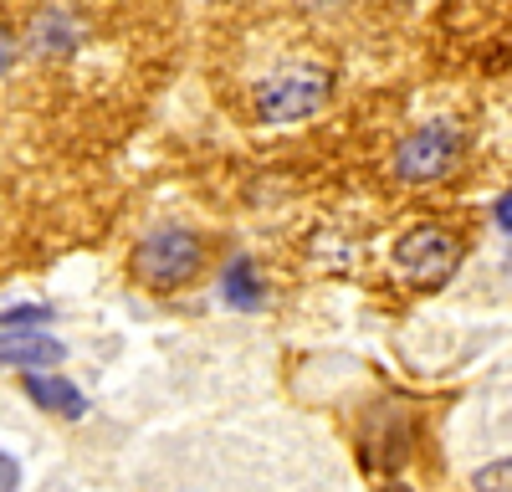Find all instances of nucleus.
<instances>
[{"instance_id":"nucleus-14","label":"nucleus","mask_w":512,"mask_h":492,"mask_svg":"<svg viewBox=\"0 0 512 492\" xmlns=\"http://www.w3.org/2000/svg\"><path fill=\"white\" fill-rule=\"evenodd\" d=\"M492 221H497V231H507L512 236V190L497 200V211H492Z\"/></svg>"},{"instance_id":"nucleus-10","label":"nucleus","mask_w":512,"mask_h":492,"mask_svg":"<svg viewBox=\"0 0 512 492\" xmlns=\"http://www.w3.org/2000/svg\"><path fill=\"white\" fill-rule=\"evenodd\" d=\"M52 303H6L0 308V328H47Z\"/></svg>"},{"instance_id":"nucleus-1","label":"nucleus","mask_w":512,"mask_h":492,"mask_svg":"<svg viewBox=\"0 0 512 492\" xmlns=\"http://www.w3.org/2000/svg\"><path fill=\"white\" fill-rule=\"evenodd\" d=\"M333 88H338L333 67H323L313 57L277 62L251 82V118L256 123H308L313 113L328 108Z\"/></svg>"},{"instance_id":"nucleus-3","label":"nucleus","mask_w":512,"mask_h":492,"mask_svg":"<svg viewBox=\"0 0 512 492\" xmlns=\"http://www.w3.org/2000/svg\"><path fill=\"white\" fill-rule=\"evenodd\" d=\"M466 154V134H461V123H420L415 134H405L395 144V159H390V170L400 185H441L451 180V170L461 164Z\"/></svg>"},{"instance_id":"nucleus-6","label":"nucleus","mask_w":512,"mask_h":492,"mask_svg":"<svg viewBox=\"0 0 512 492\" xmlns=\"http://www.w3.org/2000/svg\"><path fill=\"white\" fill-rule=\"evenodd\" d=\"M415 451V421L400 405H374L364 416V457L369 467H405Z\"/></svg>"},{"instance_id":"nucleus-2","label":"nucleus","mask_w":512,"mask_h":492,"mask_svg":"<svg viewBox=\"0 0 512 492\" xmlns=\"http://www.w3.org/2000/svg\"><path fill=\"white\" fill-rule=\"evenodd\" d=\"M205 272V241L185 221H159L134 241V277L149 293H175Z\"/></svg>"},{"instance_id":"nucleus-7","label":"nucleus","mask_w":512,"mask_h":492,"mask_svg":"<svg viewBox=\"0 0 512 492\" xmlns=\"http://www.w3.org/2000/svg\"><path fill=\"white\" fill-rule=\"evenodd\" d=\"M67 359V344L47 328H0V369H57Z\"/></svg>"},{"instance_id":"nucleus-15","label":"nucleus","mask_w":512,"mask_h":492,"mask_svg":"<svg viewBox=\"0 0 512 492\" xmlns=\"http://www.w3.org/2000/svg\"><path fill=\"white\" fill-rule=\"evenodd\" d=\"M379 492H410V487L405 482H390V487H379Z\"/></svg>"},{"instance_id":"nucleus-12","label":"nucleus","mask_w":512,"mask_h":492,"mask_svg":"<svg viewBox=\"0 0 512 492\" xmlns=\"http://www.w3.org/2000/svg\"><path fill=\"white\" fill-rule=\"evenodd\" d=\"M16 487H21V462L0 446V492H16Z\"/></svg>"},{"instance_id":"nucleus-9","label":"nucleus","mask_w":512,"mask_h":492,"mask_svg":"<svg viewBox=\"0 0 512 492\" xmlns=\"http://www.w3.org/2000/svg\"><path fill=\"white\" fill-rule=\"evenodd\" d=\"M221 298L236 313L267 308V282H262V272H256L251 257H226V267H221Z\"/></svg>"},{"instance_id":"nucleus-5","label":"nucleus","mask_w":512,"mask_h":492,"mask_svg":"<svg viewBox=\"0 0 512 492\" xmlns=\"http://www.w3.org/2000/svg\"><path fill=\"white\" fill-rule=\"evenodd\" d=\"M82 36H88V26L77 21V11L67 6H41L31 11L26 31H21V47L36 57V62H67L82 52Z\"/></svg>"},{"instance_id":"nucleus-8","label":"nucleus","mask_w":512,"mask_h":492,"mask_svg":"<svg viewBox=\"0 0 512 492\" xmlns=\"http://www.w3.org/2000/svg\"><path fill=\"white\" fill-rule=\"evenodd\" d=\"M21 390H26L31 405L47 410V416H62V421H82V416H88V395H82L67 375H57V369H26Z\"/></svg>"},{"instance_id":"nucleus-13","label":"nucleus","mask_w":512,"mask_h":492,"mask_svg":"<svg viewBox=\"0 0 512 492\" xmlns=\"http://www.w3.org/2000/svg\"><path fill=\"white\" fill-rule=\"evenodd\" d=\"M16 47H21V41H16L11 31H0V77H6V72L16 67Z\"/></svg>"},{"instance_id":"nucleus-16","label":"nucleus","mask_w":512,"mask_h":492,"mask_svg":"<svg viewBox=\"0 0 512 492\" xmlns=\"http://www.w3.org/2000/svg\"><path fill=\"white\" fill-rule=\"evenodd\" d=\"M507 267H512V257H507Z\"/></svg>"},{"instance_id":"nucleus-4","label":"nucleus","mask_w":512,"mask_h":492,"mask_svg":"<svg viewBox=\"0 0 512 492\" xmlns=\"http://www.w3.org/2000/svg\"><path fill=\"white\" fill-rule=\"evenodd\" d=\"M461 267V236L441 221H420L395 241V272L420 287V293H436L451 282V272Z\"/></svg>"},{"instance_id":"nucleus-11","label":"nucleus","mask_w":512,"mask_h":492,"mask_svg":"<svg viewBox=\"0 0 512 492\" xmlns=\"http://www.w3.org/2000/svg\"><path fill=\"white\" fill-rule=\"evenodd\" d=\"M472 487H477V492H512V457H507V462L482 467V472L472 477Z\"/></svg>"}]
</instances>
